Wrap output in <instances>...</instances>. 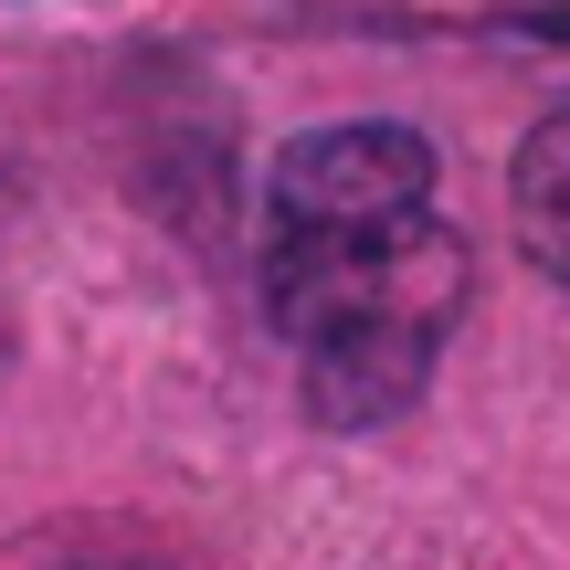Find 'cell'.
I'll use <instances>...</instances> for the list:
<instances>
[{
  "label": "cell",
  "mask_w": 570,
  "mask_h": 570,
  "mask_svg": "<svg viewBox=\"0 0 570 570\" xmlns=\"http://www.w3.org/2000/svg\"><path fill=\"white\" fill-rule=\"evenodd\" d=\"M508 212H518L529 265L550 285H570V117L529 127V148H518V169H508Z\"/></svg>",
  "instance_id": "obj_2"
},
{
  "label": "cell",
  "mask_w": 570,
  "mask_h": 570,
  "mask_svg": "<svg viewBox=\"0 0 570 570\" xmlns=\"http://www.w3.org/2000/svg\"><path fill=\"white\" fill-rule=\"evenodd\" d=\"M265 306L306 360V412L370 433L412 412L465 317V244L433 212V148L391 117L317 127L265 180Z\"/></svg>",
  "instance_id": "obj_1"
}]
</instances>
